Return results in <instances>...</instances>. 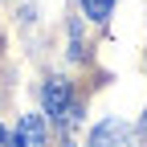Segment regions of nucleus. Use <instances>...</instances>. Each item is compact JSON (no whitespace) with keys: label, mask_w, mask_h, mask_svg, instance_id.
<instances>
[{"label":"nucleus","mask_w":147,"mask_h":147,"mask_svg":"<svg viewBox=\"0 0 147 147\" xmlns=\"http://www.w3.org/2000/svg\"><path fill=\"white\" fill-rule=\"evenodd\" d=\"M0 147H16V135H8L4 127H0Z\"/></svg>","instance_id":"obj_5"},{"label":"nucleus","mask_w":147,"mask_h":147,"mask_svg":"<svg viewBox=\"0 0 147 147\" xmlns=\"http://www.w3.org/2000/svg\"><path fill=\"white\" fill-rule=\"evenodd\" d=\"M41 102H45V115L57 119V123H74V119H78L74 106H69V82H61V78H49V82H45Z\"/></svg>","instance_id":"obj_1"},{"label":"nucleus","mask_w":147,"mask_h":147,"mask_svg":"<svg viewBox=\"0 0 147 147\" xmlns=\"http://www.w3.org/2000/svg\"><path fill=\"white\" fill-rule=\"evenodd\" d=\"M110 8H115V0H82V12L90 16V21H106Z\"/></svg>","instance_id":"obj_4"},{"label":"nucleus","mask_w":147,"mask_h":147,"mask_svg":"<svg viewBox=\"0 0 147 147\" xmlns=\"http://www.w3.org/2000/svg\"><path fill=\"white\" fill-rule=\"evenodd\" d=\"M90 147H135V131H131L123 119H106L102 127H94Z\"/></svg>","instance_id":"obj_2"},{"label":"nucleus","mask_w":147,"mask_h":147,"mask_svg":"<svg viewBox=\"0 0 147 147\" xmlns=\"http://www.w3.org/2000/svg\"><path fill=\"white\" fill-rule=\"evenodd\" d=\"M16 147H45V123L37 115H21L16 127Z\"/></svg>","instance_id":"obj_3"}]
</instances>
